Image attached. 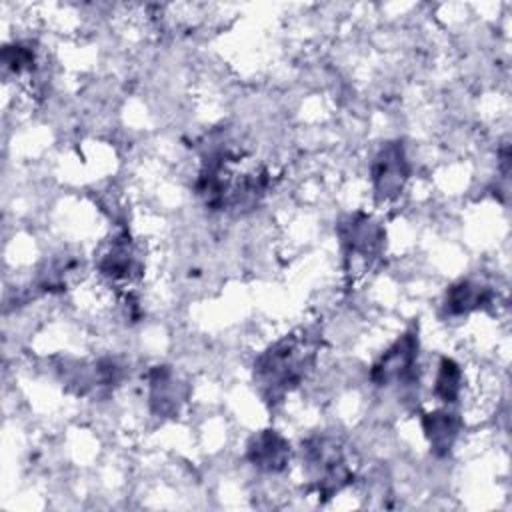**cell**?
<instances>
[{
  "mask_svg": "<svg viewBox=\"0 0 512 512\" xmlns=\"http://www.w3.org/2000/svg\"><path fill=\"white\" fill-rule=\"evenodd\" d=\"M288 444L282 436H278L272 430L262 432L258 438L252 440L248 456L254 466L268 470V472H278L286 466L288 460Z\"/></svg>",
  "mask_w": 512,
  "mask_h": 512,
  "instance_id": "4",
  "label": "cell"
},
{
  "mask_svg": "<svg viewBox=\"0 0 512 512\" xmlns=\"http://www.w3.org/2000/svg\"><path fill=\"white\" fill-rule=\"evenodd\" d=\"M424 430L430 438V444L434 450H450L456 432H458V424L454 414L448 412H434L428 414V418L424 420Z\"/></svg>",
  "mask_w": 512,
  "mask_h": 512,
  "instance_id": "5",
  "label": "cell"
},
{
  "mask_svg": "<svg viewBox=\"0 0 512 512\" xmlns=\"http://www.w3.org/2000/svg\"><path fill=\"white\" fill-rule=\"evenodd\" d=\"M458 392H460V370L452 360L444 358L440 362V370L436 376V396L442 402H454Z\"/></svg>",
  "mask_w": 512,
  "mask_h": 512,
  "instance_id": "6",
  "label": "cell"
},
{
  "mask_svg": "<svg viewBox=\"0 0 512 512\" xmlns=\"http://www.w3.org/2000/svg\"><path fill=\"white\" fill-rule=\"evenodd\" d=\"M406 158L402 154V148L398 146H386L374 164V188L380 198H392L396 196L406 180Z\"/></svg>",
  "mask_w": 512,
  "mask_h": 512,
  "instance_id": "3",
  "label": "cell"
},
{
  "mask_svg": "<svg viewBox=\"0 0 512 512\" xmlns=\"http://www.w3.org/2000/svg\"><path fill=\"white\" fill-rule=\"evenodd\" d=\"M310 362L308 346H302L300 340H284L278 346L270 348L258 362L260 384L272 392L286 390L304 376V368Z\"/></svg>",
  "mask_w": 512,
  "mask_h": 512,
  "instance_id": "1",
  "label": "cell"
},
{
  "mask_svg": "<svg viewBox=\"0 0 512 512\" xmlns=\"http://www.w3.org/2000/svg\"><path fill=\"white\" fill-rule=\"evenodd\" d=\"M418 340L414 334H404L398 342L390 346V350L374 364L372 380L378 386L390 384H406L414 376Z\"/></svg>",
  "mask_w": 512,
  "mask_h": 512,
  "instance_id": "2",
  "label": "cell"
}]
</instances>
